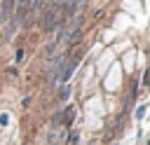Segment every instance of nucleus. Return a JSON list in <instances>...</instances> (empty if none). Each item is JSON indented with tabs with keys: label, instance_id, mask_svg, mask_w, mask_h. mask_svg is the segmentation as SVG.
I'll list each match as a JSON object with an SVG mask.
<instances>
[{
	"label": "nucleus",
	"instance_id": "nucleus-6",
	"mask_svg": "<svg viewBox=\"0 0 150 145\" xmlns=\"http://www.w3.org/2000/svg\"><path fill=\"white\" fill-rule=\"evenodd\" d=\"M14 61H16V63H21V61H23V51H21V49L16 51V56H14Z\"/></svg>",
	"mask_w": 150,
	"mask_h": 145
},
{
	"label": "nucleus",
	"instance_id": "nucleus-5",
	"mask_svg": "<svg viewBox=\"0 0 150 145\" xmlns=\"http://www.w3.org/2000/svg\"><path fill=\"white\" fill-rule=\"evenodd\" d=\"M77 138H80V136H77V131H73V133H70V140H68V143H70V145H77Z\"/></svg>",
	"mask_w": 150,
	"mask_h": 145
},
{
	"label": "nucleus",
	"instance_id": "nucleus-7",
	"mask_svg": "<svg viewBox=\"0 0 150 145\" xmlns=\"http://www.w3.org/2000/svg\"><path fill=\"white\" fill-rule=\"evenodd\" d=\"M7 122H9V117L7 115H0V126H7Z\"/></svg>",
	"mask_w": 150,
	"mask_h": 145
},
{
	"label": "nucleus",
	"instance_id": "nucleus-3",
	"mask_svg": "<svg viewBox=\"0 0 150 145\" xmlns=\"http://www.w3.org/2000/svg\"><path fill=\"white\" fill-rule=\"evenodd\" d=\"M68 96H70V87H63V89H61V94H59V98H61V101H66Z\"/></svg>",
	"mask_w": 150,
	"mask_h": 145
},
{
	"label": "nucleus",
	"instance_id": "nucleus-4",
	"mask_svg": "<svg viewBox=\"0 0 150 145\" xmlns=\"http://www.w3.org/2000/svg\"><path fill=\"white\" fill-rule=\"evenodd\" d=\"M143 115H145V105H141V108L136 110V119H143Z\"/></svg>",
	"mask_w": 150,
	"mask_h": 145
},
{
	"label": "nucleus",
	"instance_id": "nucleus-2",
	"mask_svg": "<svg viewBox=\"0 0 150 145\" xmlns=\"http://www.w3.org/2000/svg\"><path fill=\"white\" fill-rule=\"evenodd\" d=\"M73 117H75V105H68V108L61 112V124H63V126H70V124H73Z\"/></svg>",
	"mask_w": 150,
	"mask_h": 145
},
{
	"label": "nucleus",
	"instance_id": "nucleus-1",
	"mask_svg": "<svg viewBox=\"0 0 150 145\" xmlns=\"http://www.w3.org/2000/svg\"><path fill=\"white\" fill-rule=\"evenodd\" d=\"M66 61H68V51H66V54H59L56 58H52V61H49L47 72H45V77L49 80V84H56V82H59V77H61V70H63Z\"/></svg>",
	"mask_w": 150,
	"mask_h": 145
}]
</instances>
